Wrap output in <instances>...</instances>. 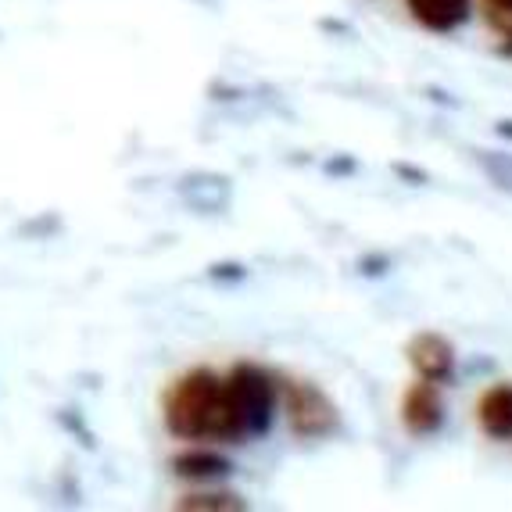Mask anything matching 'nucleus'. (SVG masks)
<instances>
[{
  "instance_id": "7",
  "label": "nucleus",
  "mask_w": 512,
  "mask_h": 512,
  "mask_svg": "<svg viewBox=\"0 0 512 512\" xmlns=\"http://www.w3.org/2000/svg\"><path fill=\"white\" fill-rule=\"evenodd\" d=\"M419 26L434 33H455L470 18V0H405Z\"/></svg>"
},
{
  "instance_id": "8",
  "label": "nucleus",
  "mask_w": 512,
  "mask_h": 512,
  "mask_svg": "<svg viewBox=\"0 0 512 512\" xmlns=\"http://www.w3.org/2000/svg\"><path fill=\"white\" fill-rule=\"evenodd\" d=\"M230 470L219 455H205V452H190L176 459V473L180 477H194V480H208V477H222V473Z\"/></svg>"
},
{
  "instance_id": "5",
  "label": "nucleus",
  "mask_w": 512,
  "mask_h": 512,
  "mask_svg": "<svg viewBox=\"0 0 512 512\" xmlns=\"http://www.w3.org/2000/svg\"><path fill=\"white\" fill-rule=\"evenodd\" d=\"M444 419V402L437 384L430 380H419L405 391L402 398V423L412 430V434H434Z\"/></svg>"
},
{
  "instance_id": "6",
  "label": "nucleus",
  "mask_w": 512,
  "mask_h": 512,
  "mask_svg": "<svg viewBox=\"0 0 512 512\" xmlns=\"http://www.w3.org/2000/svg\"><path fill=\"white\" fill-rule=\"evenodd\" d=\"M477 419L487 437L512 441V387L509 384L487 387L477 402Z\"/></svg>"
},
{
  "instance_id": "2",
  "label": "nucleus",
  "mask_w": 512,
  "mask_h": 512,
  "mask_svg": "<svg viewBox=\"0 0 512 512\" xmlns=\"http://www.w3.org/2000/svg\"><path fill=\"white\" fill-rule=\"evenodd\" d=\"M226 391H230L233 412L240 419V430L248 434H262L269 427L276 409V384L273 376L258 366H237L226 376Z\"/></svg>"
},
{
  "instance_id": "1",
  "label": "nucleus",
  "mask_w": 512,
  "mask_h": 512,
  "mask_svg": "<svg viewBox=\"0 0 512 512\" xmlns=\"http://www.w3.org/2000/svg\"><path fill=\"white\" fill-rule=\"evenodd\" d=\"M165 430L180 441H237L244 437L226 380L212 369H190L162 398Z\"/></svg>"
},
{
  "instance_id": "4",
  "label": "nucleus",
  "mask_w": 512,
  "mask_h": 512,
  "mask_svg": "<svg viewBox=\"0 0 512 512\" xmlns=\"http://www.w3.org/2000/svg\"><path fill=\"white\" fill-rule=\"evenodd\" d=\"M409 366L419 373V380L444 384L455 373V348L441 333H419L409 341Z\"/></svg>"
},
{
  "instance_id": "9",
  "label": "nucleus",
  "mask_w": 512,
  "mask_h": 512,
  "mask_svg": "<svg viewBox=\"0 0 512 512\" xmlns=\"http://www.w3.org/2000/svg\"><path fill=\"white\" fill-rule=\"evenodd\" d=\"M487 26L495 29L502 40H512V0H480Z\"/></svg>"
},
{
  "instance_id": "3",
  "label": "nucleus",
  "mask_w": 512,
  "mask_h": 512,
  "mask_svg": "<svg viewBox=\"0 0 512 512\" xmlns=\"http://www.w3.org/2000/svg\"><path fill=\"white\" fill-rule=\"evenodd\" d=\"M283 402H287V423L298 437H326L341 423L337 405L308 380H294L283 394Z\"/></svg>"
},
{
  "instance_id": "10",
  "label": "nucleus",
  "mask_w": 512,
  "mask_h": 512,
  "mask_svg": "<svg viewBox=\"0 0 512 512\" xmlns=\"http://www.w3.org/2000/svg\"><path fill=\"white\" fill-rule=\"evenodd\" d=\"M180 509H244L237 495H187L180 498Z\"/></svg>"
}]
</instances>
